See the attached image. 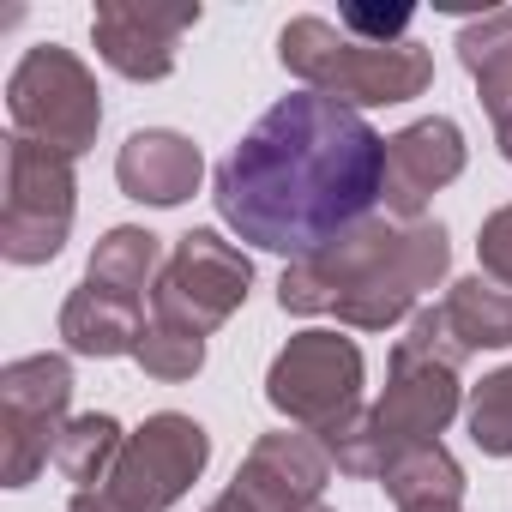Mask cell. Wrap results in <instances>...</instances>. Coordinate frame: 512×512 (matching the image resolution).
I'll use <instances>...</instances> for the list:
<instances>
[{
	"label": "cell",
	"instance_id": "d6986e66",
	"mask_svg": "<svg viewBox=\"0 0 512 512\" xmlns=\"http://www.w3.org/2000/svg\"><path fill=\"white\" fill-rule=\"evenodd\" d=\"M386 494H392V506L404 512V506H428V500H464V470H458V458L440 446V440H428V446H404L392 464H386Z\"/></svg>",
	"mask_w": 512,
	"mask_h": 512
},
{
	"label": "cell",
	"instance_id": "ba28073f",
	"mask_svg": "<svg viewBox=\"0 0 512 512\" xmlns=\"http://www.w3.org/2000/svg\"><path fill=\"white\" fill-rule=\"evenodd\" d=\"M73 362L43 350L0 368V482L31 488L43 464H55V440L73 422Z\"/></svg>",
	"mask_w": 512,
	"mask_h": 512
},
{
	"label": "cell",
	"instance_id": "52a82bcc",
	"mask_svg": "<svg viewBox=\"0 0 512 512\" xmlns=\"http://www.w3.org/2000/svg\"><path fill=\"white\" fill-rule=\"evenodd\" d=\"M362 380H368V362H362L356 338H344L332 326H308L272 356L266 404L278 416H290L302 434H332L362 410Z\"/></svg>",
	"mask_w": 512,
	"mask_h": 512
},
{
	"label": "cell",
	"instance_id": "7a4b0ae2",
	"mask_svg": "<svg viewBox=\"0 0 512 512\" xmlns=\"http://www.w3.org/2000/svg\"><path fill=\"white\" fill-rule=\"evenodd\" d=\"M452 235L446 223H386L368 217L344 229L332 247L284 266L278 308L284 314H332L350 332H386L398 326L428 290L446 284Z\"/></svg>",
	"mask_w": 512,
	"mask_h": 512
},
{
	"label": "cell",
	"instance_id": "7402d4cb",
	"mask_svg": "<svg viewBox=\"0 0 512 512\" xmlns=\"http://www.w3.org/2000/svg\"><path fill=\"white\" fill-rule=\"evenodd\" d=\"M133 362L151 374V380H193L199 368H205V338L199 332H181V326H163V320H151L145 326V338H139V350H133Z\"/></svg>",
	"mask_w": 512,
	"mask_h": 512
},
{
	"label": "cell",
	"instance_id": "8fae6325",
	"mask_svg": "<svg viewBox=\"0 0 512 512\" xmlns=\"http://www.w3.org/2000/svg\"><path fill=\"white\" fill-rule=\"evenodd\" d=\"M464 404V386H458V368L446 362H428V356H410L392 344V374H386V392L368 404L374 410V428L386 434L392 458L404 446H428L446 434V422L458 416Z\"/></svg>",
	"mask_w": 512,
	"mask_h": 512
},
{
	"label": "cell",
	"instance_id": "484cf974",
	"mask_svg": "<svg viewBox=\"0 0 512 512\" xmlns=\"http://www.w3.org/2000/svg\"><path fill=\"white\" fill-rule=\"evenodd\" d=\"M205 512H253V506H247V500H241L235 488H223V494H217V500H211Z\"/></svg>",
	"mask_w": 512,
	"mask_h": 512
},
{
	"label": "cell",
	"instance_id": "cb8c5ba5",
	"mask_svg": "<svg viewBox=\"0 0 512 512\" xmlns=\"http://www.w3.org/2000/svg\"><path fill=\"white\" fill-rule=\"evenodd\" d=\"M410 19H416V7H344V13H338V31L356 37V43L392 49V43H410V37H404Z\"/></svg>",
	"mask_w": 512,
	"mask_h": 512
},
{
	"label": "cell",
	"instance_id": "d4e9b609",
	"mask_svg": "<svg viewBox=\"0 0 512 512\" xmlns=\"http://www.w3.org/2000/svg\"><path fill=\"white\" fill-rule=\"evenodd\" d=\"M476 260H482V278H488V284L512 290V205H500L494 217H482Z\"/></svg>",
	"mask_w": 512,
	"mask_h": 512
},
{
	"label": "cell",
	"instance_id": "30bf717a",
	"mask_svg": "<svg viewBox=\"0 0 512 512\" xmlns=\"http://www.w3.org/2000/svg\"><path fill=\"white\" fill-rule=\"evenodd\" d=\"M193 25L199 0H103L91 13V43L121 79L157 85L175 73V49Z\"/></svg>",
	"mask_w": 512,
	"mask_h": 512
},
{
	"label": "cell",
	"instance_id": "ffe728a7",
	"mask_svg": "<svg viewBox=\"0 0 512 512\" xmlns=\"http://www.w3.org/2000/svg\"><path fill=\"white\" fill-rule=\"evenodd\" d=\"M121 446H127V434H121L115 416H103V410L73 416V422L61 428V440H55V470L73 482V494H79V488H97V482L115 470Z\"/></svg>",
	"mask_w": 512,
	"mask_h": 512
},
{
	"label": "cell",
	"instance_id": "e0dca14e",
	"mask_svg": "<svg viewBox=\"0 0 512 512\" xmlns=\"http://www.w3.org/2000/svg\"><path fill=\"white\" fill-rule=\"evenodd\" d=\"M163 241L139 223H115L97 247H91V266H85V284L121 296V302H145V290H157L163 278Z\"/></svg>",
	"mask_w": 512,
	"mask_h": 512
},
{
	"label": "cell",
	"instance_id": "9a60e30c",
	"mask_svg": "<svg viewBox=\"0 0 512 512\" xmlns=\"http://www.w3.org/2000/svg\"><path fill=\"white\" fill-rule=\"evenodd\" d=\"M458 61L476 79V97L494 121V145L512 163V7H494L458 31Z\"/></svg>",
	"mask_w": 512,
	"mask_h": 512
},
{
	"label": "cell",
	"instance_id": "4316f807",
	"mask_svg": "<svg viewBox=\"0 0 512 512\" xmlns=\"http://www.w3.org/2000/svg\"><path fill=\"white\" fill-rule=\"evenodd\" d=\"M404 512H464L458 500H428V506H404Z\"/></svg>",
	"mask_w": 512,
	"mask_h": 512
},
{
	"label": "cell",
	"instance_id": "ac0fdd59",
	"mask_svg": "<svg viewBox=\"0 0 512 512\" xmlns=\"http://www.w3.org/2000/svg\"><path fill=\"white\" fill-rule=\"evenodd\" d=\"M440 314H446L452 338L464 344V356H476V350H506V344H512V290L488 284L482 272H476V278H458V284L446 290Z\"/></svg>",
	"mask_w": 512,
	"mask_h": 512
},
{
	"label": "cell",
	"instance_id": "5bb4252c",
	"mask_svg": "<svg viewBox=\"0 0 512 512\" xmlns=\"http://www.w3.org/2000/svg\"><path fill=\"white\" fill-rule=\"evenodd\" d=\"M115 181H121L127 199L169 211V205H181V199L199 193V181H205V157H199V145H193L187 133L145 127V133H133V139L121 145V157H115Z\"/></svg>",
	"mask_w": 512,
	"mask_h": 512
},
{
	"label": "cell",
	"instance_id": "4fadbf2b",
	"mask_svg": "<svg viewBox=\"0 0 512 512\" xmlns=\"http://www.w3.org/2000/svg\"><path fill=\"white\" fill-rule=\"evenodd\" d=\"M332 482V452L320 434L284 428V434H260L247 446L241 470H235V494L253 512H302L320 500V488Z\"/></svg>",
	"mask_w": 512,
	"mask_h": 512
},
{
	"label": "cell",
	"instance_id": "3957f363",
	"mask_svg": "<svg viewBox=\"0 0 512 512\" xmlns=\"http://www.w3.org/2000/svg\"><path fill=\"white\" fill-rule=\"evenodd\" d=\"M278 61L302 79V91H320L344 109H392L434 85V55L422 43L374 49L314 13H302L278 31Z\"/></svg>",
	"mask_w": 512,
	"mask_h": 512
},
{
	"label": "cell",
	"instance_id": "8992f818",
	"mask_svg": "<svg viewBox=\"0 0 512 512\" xmlns=\"http://www.w3.org/2000/svg\"><path fill=\"white\" fill-rule=\"evenodd\" d=\"M7 115H13L19 139H37L61 157H85L103 127V91L73 49L37 43L19 55V67L7 79Z\"/></svg>",
	"mask_w": 512,
	"mask_h": 512
},
{
	"label": "cell",
	"instance_id": "2e32d148",
	"mask_svg": "<svg viewBox=\"0 0 512 512\" xmlns=\"http://www.w3.org/2000/svg\"><path fill=\"white\" fill-rule=\"evenodd\" d=\"M145 326H151L145 320V302H121V296H109L97 284H79L61 302V338H67L73 356H97V362L133 356L139 338H145Z\"/></svg>",
	"mask_w": 512,
	"mask_h": 512
},
{
	"label": "cell",
	"instance_id": "277c9868",
	"mask_svg": "<svg viewBox=\"0 0 512 512\" xmlns=\"http://www.w3.org/2000/svg\"><path fill=\"white\" fill-rule=\"evenodd\" d=\"M205 464H211V434L181 410H157L127 434L115 470L97 488H79L67 512H163L205 476Z\"/></svg>",
	"mask_w": 512,
	"mask_h": 512
},
{
	"label": "cell",
	"instance_id": "5b68a950",
	"mask_svg": "<svg viewBox=\"0 0 512 512\" xmlns=\"http://www.w3.org/2000/svg\"><path fill=\"white\" fill-rule=\"evenodd\" d=\"M73 211V157L13 133L7 157H0V253H7V266H49L73 235Z\"/></svg>",
	"mask_w": 512,
	"mask_h": 512
},
{
	"label": "cell",
	"instance_id": "9c48e42d",
	"mask_svg": "<svg viewBox=\"0 0 512 512\" xmlns=\"http://www.w3.org/2000/svg\"><path fill=\"white\" fill-rule=\"evenodd\" d=\"M247 284H253V260L235 241H223L217 229H187L151 290V320L211 338L247 302Z\"/></svg>",
	"mask_w": 512,
	"mask_h": 512
},
{
	"label": "cell",
	"instance_id": "603a6c76",
	"mask_svg": "<svg viewBox=\"0 0 512 512\" xmlns=\"http://www.w3.org/2000/svg\"><path fill=\"white\" fill-rule=\"evenodd\" d=\"M470 440L488 452V458H512V368H494L476 392H470Z\"/></svg>",
	"mask_w": 512,
	"mask_h": 512
},
{
	"label": "cell",
	"instance_id": "83f0119b",
	"mask_svg": "<svg viewBox=\"0 0 512 512\" xmlns=\"http://www.w3.org/2000/svg\"><path fill=\"white\" fill-rule=\"evenodd\" d=\"M302 512H332V506H326V500H314V506H302Z\"/></svg>",
	"mask_w": 512,
	"mask_h": 512
},
{
	"label": "cell",
	"instance_id": "7c38bea8",
	"mask_svg": "<svg viewBox=\"0 0 512 512\" xmlns=\"http://www.w3.org/2000/svg\"><path fill=\"white\" fill-rule=\"evenodd\" d=\"M464 157H470V145H464V127L452 115L410 121L404 133L386 139V193H380V205L404 223H422L428 199L464 175Z\"/></svg>",
	"mask_w": 512,
	"mask_h": 512
},
{
	"label": "cell",
	"instance_id": "6da1fadb",
	"mask_svg": "<svg viewBox=\"0 0 512 512\" xmlns=\"http://www.w3.org/2000/svg\"><path fill=\"white\" fill-rule=\"evenodd\" d=\"M386 193V139L362 109L296 91L253 121L211 175L217 217L235 241L308 260L344 229L368 223Z\"/></svg>",
	"mask_w": 512,
	"mask_h": 512
},
{
	"label": "cell",
	"instance_id": "44dd1931",
	"mask_svg": "<svg viewBox=\"0 0 512 512\" xmlns=\"http://www.w3.org/2000/svg\"><path fill=\"white\" fill-rule=\"evenodd\" d=\"M320 440H326V452H332V470H344V476L380 482L386 464H392V446H386V434L374 428V410H368V404H362L344 428H332V434H320Z\"/></svg>",
	"mask_w": 512,
	"mask_h": 512
}]
</instances>
